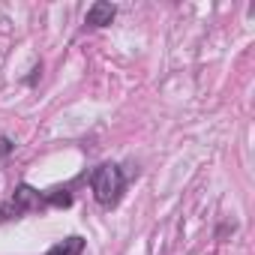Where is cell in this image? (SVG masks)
<instances>
[{"instance_id": "cell-1", "label": "cell", "mask_w": 255, "mask_h": 255, "mask_svg": "<svg viewBox=\"0 0 255 255\" xmlns=\"http://www.w3.org/2000/svg\"><path fill=\"white\" fill-rule=\"evenodd\" d=\"M90 189H93V195H96V201L102 207H114L123 198V192H126V174H123V168L114 165V162L96 165L93 174H90Z\"/></svg>"}, {"instance_id": "cell-6", "label": "cell", "mask_w": 255, "mask_h": 255, "mask_svg": "<svg viewBox=\"0 0 255 255\" xmlns=\"http://www.w3.org/2000/svg\"><path fill=\"white\" fill-rule=\"evenodd\" d=\"M15 150V141L9 138V135H0V159H3V156H9Z\"/></svg>"}, {"instance_id": "cell-2", "label": "cell", "mask_w": 255, "mask_h": 255, "mask_svg": "<svg viewBox=\"0 0 255 255\" xmlns=\"http://www.w3.org/2000/svg\"><path fill=\"white\" fill-rule=\"evenodd\" d=\"M42 207H48L45 192L33 189L30 183H18L15 192L9 195V201L0 204V222L18 219V216H24V213H30V210H42Z\"/></svg>"}, {"instance_id": "cell-3", "label": "cell", "mask_w": 255, "mask_h": 255, "mask_svg": "<svg viewBox=\"0 0 255 255\" xmlns=\"http://www.w3.org/2000/svg\"><path fill=\"white\" fill-rule=\"evenodd\" d=\"M114 18H117V6L108 3V0H96V3L87 9V15H84V24L87 27H108Z\"/></svg>"}, {"instance_id": "cell-5", "label": "cell", "mask_w": 255, "mask_h": 255, "mask_svg": "<svg viewBox=\"0 0 255 255\" xmlns=\"http://www.w3.org/2000/svg\"><path fill=\"white\" fill-rule=\"evenodd\" d=\"M45 201H48V207H69L72 195L66 189H54V192H45Z\"/></svg>"}, {"instance_id": "cell-4", "label": "cell", "mask_w": 255, "mask_h": 255, "mask_svg": "<svg viewBox=\"0 0 255 255\" xmlns=\"http://www.w3.org/2000/svg\"><path fill=\"white\" fill-rule=\"evenodd\" d=\"M81 249H84V240H81L78 234H72V237H66V240H60V243H54L45 255H81Z\"/></svg>"}]
</instances>
